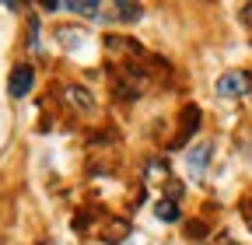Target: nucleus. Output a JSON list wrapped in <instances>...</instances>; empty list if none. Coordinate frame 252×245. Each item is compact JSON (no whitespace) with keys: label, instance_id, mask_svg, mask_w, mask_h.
<instances>
[{"label":"nucleus","instance_id":"obj_1","mask_svg":"<svg viewBox=\"0 0 252 245\" xmlns=\"http://www.w3.org/2000/svg\"><path fill=\"white\" fill-rule=\"evenodd\" d=\"M249 91H252V74L249 70H228L217 81V95L220 98H242Z\"/></svg>","mask_w":252,"mask_h":245},{"label":"nucleus","instance_id":"obj_2","mask_svg":"<svg viewBox=\"0 0 252 245\" xmlns=\"http://www.w3.org/2000/svg\"><path fill=\"white\" fill-rule=\"evenodd\" d=\"M32 81H35V70H32V63H18L11 70V81H7V95L11 98H25L32 91Z\"/></svg>","mask_w":252,"mask_h":245},{"label":"nucleus","instance_id":"obj_3","mask_svg":"<svg viewBox=\"0 0 252 245\" xmlns=\"http://www.w3.org/2000/svg\"><path fill=\"white\" fill-rule=\"evenodd\" d=\"M210 154H214V144H210V140L196 144L193 151H186V165H189V175H193V179H203V172H207V161H210Z\"/></svg>","mask_w":252,"mask_h":245},{"label":"nucleus","instance_id":"obj_4","mask_svg":"<svg viewBox=\"0 0 252 245\" xmlns=\"http://www.w3.org/2000/svg\"><path fill=\"white\" fill-rule=\"evenodd\" d=\"M63 98H67V105H70V109H77V112H91V109H94L91 91H88V88H81V84H67V88H63Z\"/></svg>","mask_w":252,"mask_h":245},{"label":"nucleus","instance_id":"obj_5","mask_svg":"<svg viewBox=\"0 0 252 245\" xmlns=\"http://www.w3.org/2000/svg\"><path fill=\"white\" fill-rule=\"evenodd\" d=\"M105 14L116 18L119 25H130V21H137L144 14V7L140 4H126V0H116V4H105Z\"/></svg>","mask_w":252,"mask_h":245},{"label":"nucleus","instance_id":"obj_6","mask_svg":"<svg viewBox=\"0 0 252 245\" xmlns=\"http://www.w3.org/2000/svg\"><path fill=\"white\" fill-rule=\"evenodd\" d=\"M126 235H130V221H109L105 228H102V242H109V245H119Z\"/></svg>","mask_w":252,"mask_h":245},{"label":"nucleus","instance_id":"obj_7","mask_svg":"<svg viewBox=\"0 0 252 245\" xmlns=\"http://www.w3.org/2000/svg\"><path fill=\"white\" fill-rule=\"evenodd\" d=\"M154 214H158L165 224H175V221H179V203H175V200H158V203H154Z\"/></svg>","mask_w":252,"mask_h":245},{"label":"nucleus","instance_id":"obj_8","mask_svg":"<svg viewBox=\"0 0 252 245\" xmlns=\"http://www.w3.org/2000/svg\"><path fill=\"white\" fill-rule=\"evenodd\" d=\"M196 130H200V109L186 105V112H182V137H193Z\"/></svg>","mask_w":252,"mask_h":245},{"label":"nucleus","instance_id":"obj_9","mask_svg":"<svg viewBox=\"0 0 252 245\" xmlns=\"http://www.w3.org/2000/svg\"><path fill=\"white\" fill-rule=\"evenodd\" d=\"M63 11L81 14V18H102V14H105V7H102V4H63Z\"/></svg>","mask_w":252,"mask_h":245},{"label":"nucleus","instance_id":"obj_10","mask_svg":"<svg viewBox=\"0 0 252 245\" xmlns=\"http://www.w3.org/2000/svg\"><path fill=\"white\" fill-rule=\"evenodd\" d=\"M147 179L151 182H165L168 179V165L165 161H147Z\"/></svg>","mask_w":252,"mask_h":245},{"label":"nucleus","instance_id":"obj_11","mask_svg":"<svg viewBox=\"0 0 252 245\" xmlns=\"http://www.w3.org/2000/svg\"><path fill=\"white\" fill-rule=\"evenodd\" d=\"M56 39L63 42V46H81V32H70V28H60V32H56Z\"/></svg>","mask_w":252,"mask_h":245},{"label":"nucleus","instance_id":"obj_12","mask_svg":"<svg viewBox=\"0 0 252 245\" xmlns=\"http://www.w3.org/2000/svg\"><path fill=\"white\" fill-rule=\"evenodd\" d=\"M189 235H193V238H203L207 228H203V224H189Z\"/></svg>","mask_w":252,"mask_h":245},{"label":"nucleus","instance_id":"obj_13","mask_svg":"<svg viewBox=\"0 0 252 245\" xmlns=\"http://www.w3.org/2000/svg\"><path fill=\"white\" fill-rule=\"evenodd\" d=\"M245 217H249V224H252V200L245 203Z\"/></svg>","mask_w":252,"mask_h":245}]
</instances>
